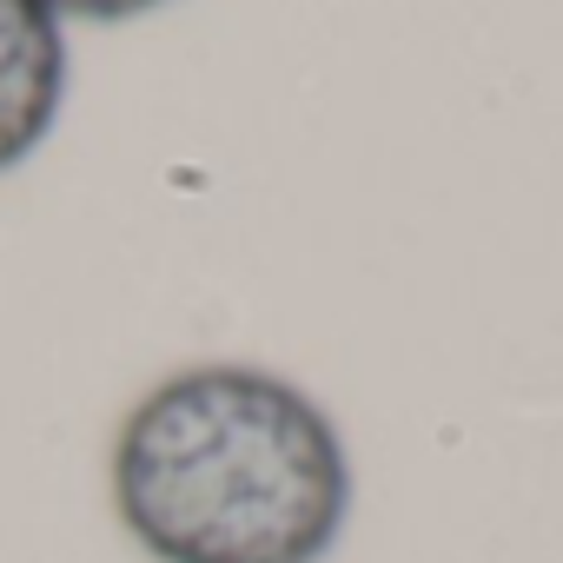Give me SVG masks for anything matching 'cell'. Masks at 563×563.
I'll list each match as a JSON object with an SVG mask.
<instances>
[{"label":"cell","mask_w":563,"mask_h":563,"mask_svg":"<svg viewBox=\"0 0 563 563\" xmlns=\"http://www.w3.org/2000/svg\"><path fill=\"white\" fill-rule=\"evenodd\" d=\"M107 484L153 563H325L352 523L332 411L265 365L166 372L113 431Z\"/></svg>","instance_id":"6da1fadb"},{"label":"cell","mask_w":563,"mask_h":563,"mask_svg":"<svg viewBox=\"0 0 563 563\" xmlns=\"http://www.w3.org/2000/svg\"><path fill=\"white\" fill-rule=\"evenodd\" d=\"M67 107V21L47 0H0V173L27 166Z\"/></svg>","instance_id":"7a4b0ae2"},{"label":"cell","mask_w":563,"mask_h":563,"mask_svg":"<svg viewBox=\"0 0 563 563\" xmlns=\"http://www.w3.org/2000/svg\"><path fill=\"white\" fill-rule=\"evenodd\" d=\"M47 8L60 14V21H140V14H153V8H166V0H47Z\"/></svg>","instance_id":"3957f363"}]
</instances>
